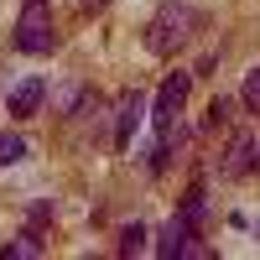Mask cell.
Listing matches in <instances>:
<instances>
[{
  "mask_svg": "<svg viewBox=\"0 0 260 260\" xmlns=\"http://www.w3.org/2000/svg\"><path fill=\"white\" fill-rule=\"evenodd\" d=\"M78 6H83V11H104V6H110V0H78Z\"/></svg>",
  "mask_w": 260,
  "mask_h": 260,
  "instance_id": "15",
  "label": "cell"
},
{
  "mask_svg": "<svg viewBox=\"0 0 260 260\" xmlns=\"http://www.w3.org/2000/svg\"><path fill=\"white\" fill-rule=\"evenodd\" d=\"M146 240H151V234H146L141 224H125V229H120V255H141Z\"/></svg>",
  "mask_w": 260,
  "mask_h": 260,
  "instance_id": "12",
  "label": "cell"
},
{
  "mask_svg": "<svg viewBox=\"0 0 260 260\" xmlns=\"http://www.w3.org/2000/svg\"><path fill=\"white\" fill-rule=\"evenodd\" d=\"M255 172H260V146H255Z\"/></svg>",
  "mask_w": 260,
  "mask_h": 260,
  "instance_id": "16",
  "label": "cell"
},
{
  "mask_svg": "<svg viewBox=\"0 0 260 260\" xmlns=\"http://www.w3.org/2000/svg\"><path fill=\"white\" fill-rule=\"evenodd\" d=\"M42 99H47V78H21V83H11V94H6V104H11V120H31L37 110H42Z\"/></svg>",
  "mask_w": 260,
  "mask_h": 260,
  "instance_id": "5",
  "label": "cell"
},
{
  "mask_svg": "<svg viewBox=\"0 0 260 260\" xmlns=\"http://www.w3.org/2000/svg\"><path fill=\"white\" fill-rule=\"evenodd\" d=\"M229 120H234V99H224V94H219V99L208 104V115H203V130H224Z\"/></svg>",
  "mask_w": 260,
  "mask_h": 260,
  "instance_id": "10",
  "label": "cell"
},
{
  "mask_svg": "<svg viewBox=\"0 0 260 260\" xmlns=\"http://www.w3.org/2000/svg\"><path fill=\"white\" fill-rule=\"evenodd\" d=\"M240 104H245L250 115H260V68H250V73H245V89H240Z\"/></svg>",
  "mask_w": 260,
  "mask_h": 260,
  "instance_id": "13",
  "label": "cell"
},
{
  "mask_svg": "<svg viewBox=\"0 0 260 260\" xmlns=\"http://www.w3.org/2000/svg\"><path fill=\"white\" fill-rule=\"evenodd\" d=\"M16 47L26 57H47L57 47V21L47 11V0H26V11H21V21H16Z\"/></svg>",
  "mask_w": 260,
  "mask_h": 260,
  "instance_id": "2",
  "label": "cell"
},
{
  "mask_svg": "<svg viewBox=\"0 0 260 260\" xmlns=\"http://www.w3.org/2000/svg\"><path fill=\"white\" fill-rule=\"evenodd\" d=\"M198 26H203V11L192 6V0H161V11L146 21V47L156 57H172Z\"/></svg>",
  "mask_w": 260,
  "mask_h": 260,
  "instance_id": "1",
  "label": "cell"
},
{
  "mask_svg": "<svg viewBox=\"0 0 260 260\" xmlns=\"http://www.w3.org/2000/svg\"><path fill=\"white\" fill-rule=\"evenodd\" d=\"M187 89H192V73H167V83L156 89V104H151V120H156V130H167V125H177V115H182V104H187Z\"/></svg>",
  "mask_w": 260,
  "mask_h": 260,
  "instance_id": "3",
  "label": "cell"
},
{
  "mask_svg": "<svg viewBox=\"0 0 260 260\" xmlns=\"http://www.w3.org/2000/svg\"><path fill=\"white\" fill-rule=\"evenodd\" d=\"M47 219H52V203H47V198H42V203H31V229H42Z\"/></svg>",
  "mask_w": 260,
  "mask_h": 260,
  "instance_id": "14",
  "label": "cell"
},
{
  "mask_svg": "<svg viewBox=\"0 0 260 260\" xmlns=\"http://www.w3.org/2000/svg\"><path fill=\"white\" fill-rule=\"evenodd\" d=\"M141 115H146V94H141V89H125L120 104H115V151H130Z\"/></svg>",
  "mask_w": 260,
  "mask_h": 260,
  "instance_id": "4",
  "label": "cell"
},
{
  "mask_svg": "<svg viewBox=\"0 0 260 260\" xmlns=\"http://www.w3.org/2000/svg\"><path fill=\"white\" fill-rule=\"evenodd\" d=\"M177 213H182V219H187L192 229H198V224H203V213H208V198H203V187H187V198H182V208H177Z\"/></svg>",
  "mask_w": 260,
  "mask_h": 260,
  "instance_id": "9",
  "label": "cell"
},
{
  "mask_svg": "<svg viewBox=\"0 0 260 260\" xmlns=\"http://www.w3.org/2000/svg\"><path fill=\"white\" fill-rule=\"evenodd\" d=\"M187 250H192V224L177 213V219H167V224L156 229V255H161V260H182Z\"/></svg>",
  "mask_w": 260,
  "mask_h": 260,
  "instance_id": "7",
  "label": "cell"
},
{
  "mask_svg": "<svg viewBox=\"0 0 260 260\" xmlns=\"http://www.w3.org/2000/svg\"><path fill=\"white\" fill-rule=\"evenodd\" d=\"M245 172H255V136L250 130H240L219 156V177H245Z\"/></svg>",
  "mask_w": 260,
  "mask_h": 260,
  "instance_id": "6",
  "label": "cell"
},
{
  "mask_svg": "<svg viewBox=\"0 0 260 260\" xmlns=\"http://www.w3.org/2000/svg\"><path fill=\"white\" fill-rule=\"evenodd\" d=\"M16 161H26V141L6 130V136H0V167H16Z\"/></svg>",
  "mask_w": 260,
  "mask_h": 260,
  "instance_id": "11",
  "label": "cell"
},
{
  "mask_svg": "<svg viewBox=\"0 0 260 260\" xmlns=\"http://www.w3.org/2000/svg\"><path fill=\"white\" fill-rule=\"evenodd\" d=\"M31 255H42V234H37V229L16 234L11 245H0V260H31Z\"/></svg>",
  "mask_w": 260,
  "mask_h": 260,
  "instance_id": "8",
  "label": "cell"
}]
</instances>
